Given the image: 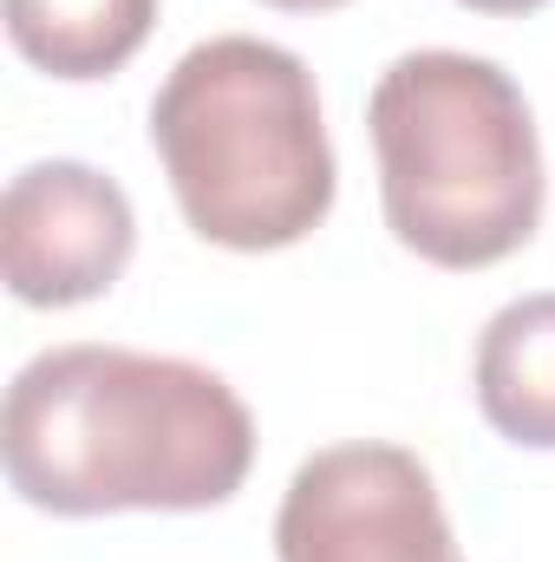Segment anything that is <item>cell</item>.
I'll list each match as a JSON object with an SVG mask.
<instances>
[{"label":"cell","mask_w":555,"mask_h":562,"mask_svg":"<svg viewBox=\"0 0 555 562\" xmlns=\"http://www.w3.org/2000/svg\"><path fill=\"white\" fill-rule=\"evenodd\" d=\"M0 451L7 484L53 517L216 510L256 464V419L196 360L86 340L13 373Z\"/></svg>","instance_id":"cell-1"},{"label":"cell","mask_w":555,"mask_h":562,"mask_svg":"<svg viewBox=\"0 0 555 562\" xmlns=\"http://www.w3.org/2000/svg\"><path fill=\"white\" fill-rule=\"evenodd\" d=\"M150 144L183 223L236 256L294 249L340 190L307 59L256 33H216L170 66Z\"/></svg>","instance_id":"cell-2"},{"label":"cell","mask_w":555,"mask_h":562,"mask_svg":"<svg viewBox=\"0 0 555 562\" xmlns=\"http://www.w3.org/2000/svg\"><path fill=\"white\" fill-rule=\"evenodd\" d=\"M386 229L431 269H490L543 223V138L523 86L477 53L424 46L366 99Z\"/></svg>","instance_id":"cell-3"},{"label":"cell","mask_w":555,"mask_h":562,"mask_svg":"<svg viewBox=\"0 0 555 562\" xmlns=\"http://www.w3.org/2000/svg\"><path fill=\"white\" fill-rule=\"evenodd\" d=\"M281 562H464L424 458L353 438L301 458L275 510Z\"/></svg>","instance_id":"cell-4"},{"label":"cell","mask_w":555,"mask_h":562,"mask_svg":"<svg viewBox=\"0 0 555 562\" xmlns=\"http://www.w3.org/2000/svg\"><path fill=\"white\" fill-rule=\"evenodd\" d=\"M132 249V196L79 157L26 164L0 196V269L26 307H79L112 294Z\"/></svg>","instance_id":"cell-5"},{"label":"cell","mask_w":555,"mask_h":562,"mask_svg":"<svg viewBox=\"0 0 555 562\" xmlns=\"http://www.w3.org/2000/svg\"><path fill=\"white\" fill-rule=\"evenodd\" d=\"M477 413L523 451H555V288L503 301L471 360Z\"/></svg>","instance_id":"cell-6"},{"label":"cell","mask_w":555,"mask_h":562,"mask_svg":"<svg viewBox=\"0 0 555 562\" xmlns=\"http://www.w3.org/2000/svg\"><path fill=\"white\" fill-rule=\"evenodd\" d=\"M157 26V0H7V40L53 79H112Z\"/></svg>","instance_id":"cell-7"},{"label":"cell","mask_w":555,"mask_h":562,"mask_svg":"<svg viewBox=\"0 0 555 562\" xmlns=\"http://www.w3.org/2000/svg\"><path fill=\"white\" fill-rule=\"evenodd\" d=\"M457 7L490 13V20H517V13H536V7H550V0H457Z\"/></svg>","instance_id":"cell-8"},{"label":"cell","mask_w":555,"mask_h":562,"mask_svg":"<svg viewBox=\"0 0 555 562\" xmlns=\"http://www.w3.org/2000/svg\"><path fill=\"white\" fill-rule=\"evenodd\" d=\"M262 7H281V13H333L347 0H262Z\"/></svg>","instance_id":"cell-9"}]
</instances>
